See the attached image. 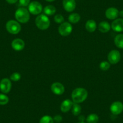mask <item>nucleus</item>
<instances>
[{"label":"nucleus","instance_id":"ddd939ff","mask_svg":"<svg viewBox=\"0 0 123 123\" xmlns=\"http://www.w3.org/2000/svg\"><path fill=\"white\" fill-rule=\"evenodd\" d=\"M63 7L65 11L72 12L76 7V2L75 0H63Z\"/></svg>","mask_w":123,"mask_h":123},{"label":"nucleus","instance_id":"4be33fe9","mask_svg":"<svg viewBox=\"0 0 123 123\" xmlns=\"http://www.w3.org/2000/svg\"><path fill=\"white\" fill-rule=\"evenodd\" d=\"M81 111V107L79 104L74 103L73 104V107L71 108L72 113L74 116H79L80 114Z\"/></svg>","mask_w":123,"mask_h":123},{"label":"nucleus","instance_id":"1a4fd4ad","mask_svg":"<svg viewBox=\"0 0 123 123\" xmlns=\"http://www.w3.org/2000/svg\"><path fill=\"white\" fill-rule=\"evenodd\" d=\"M12 89V82L7 78L3 79L0 81V90L3 94H7Z\"/></svg>","mask_w":123,"mask_h":123},{"label":"nucleus","instance_id":"393cba45","mask_svg":"<svg viewBox=\"0 0 123 123\" xmlns=\"http://www.w3.org/2000/svg\"><path fill=\"white\" fill-rule=\"evenodd\" d=\"M9 98L4 94H0V105H6L9 103Z\"/></svg>","mask_w":123,"mask_h":123},{"label":"nucleus","instance_id":"aec40b11","mask_svg":"<svg viewBox=\"0 0 123 123\" xmlns=\"http://www.w3.org/2000/svg\"><path fill=\"white\" fill-rule=\"evenodd\" d=\"M114 43L118 48L123 49V34H119L115 36Z\"/></svg>","mask_w":123,"mask_h":123},{"label":"nucleus","instance_id":"20e7f679","mask_svg":"<svg viewBox=\"0 0 123 123\" xmlns=\"http://www.w3.org/2000/svg\"><path fill=\"white\" fill-rule=\"evenodd\" d=\"M6 27L8 32L12 35H17L21 30L20 24L15 20H10L8 21L6 25Z\"/></svg>","mask_w":123,"mask_h":123},{"label":"nucleus","instance_id":"473e14b6","mask_svg":"<svg viewBox=\"0 0 123 123\" xmlns=\"http://www.w3.org/2000/svg\"><path fill=\"white\" fill-rule=\"evenodd\" d=\"M45 1H47V2H49V3H51V2L54 1L55 0H45Z\"/></svg>","mask_w":123,"mask_h":123},{"label":"nucleus","instance_id":"9d476101","mask_svg":"<svg viewBox=\"0 0 123 123\" xmlns=\"http://www.w3.org/2000/svg\"><path fill=\"white\" fill-rule=\"evenodd\" d=\"M51 91L55 95H62L65 92V87L61 83L54 82L51 86Z\"/></svg>","mask_w":123,"mask_h":123},{"label":"nucleus","instance_id":"c756f323","mask_svg":"<svg viewBox=\"0 0 123 123\" xmlns=\"http://www.w3.org/2000/svg\"><path fill=\"white\" fill-rule=\"evenodd\" d=\"M18 0H6V1L10 4H15Z\"/></svg>","mask_w":123,"mask_h":123},{"label":"nucleus","instance_id":"9b49d317","mask_svg":"<svg viewBox=\"0 0 123 123\" xmlns=\"http://www.w3.org/2000/svg\"><path fill=\"white\" fill-rule=\"evenodd\" d=\"M111 28L115 32L123 31V19L117 18L115 19L111 24Z\"/></svg>","mask_w":123,"mask_h":123},{"label":"nucleus","instance_id":"423d86ee","mask_svg":"<svg viewBox=\"0 0 123 123\" xmlns=\"http://www.w3.org/2000/svg\"><path fill=\"white\" fill-rule=\"evenodd\" d=\"M59 33L61 36H69L73 31V26L68 22H64L60 25L58 28Z\"/></svg>","mask_w":123,"mask_h":123},{"label":"nucleus","instance_id":"7ed1b4c3","mask_svg":"<svg viewBox=\"0 0 123 123\" xmlns=\"http://www.w3.org/2000/svg\"><path fill=\"white\" fill-rule=\"evenodd\" d=\"M35 24L39 30H45L50 26V20L45 14H40L35 19Z\"/></svg>","mask_w":123,"mask_h":123},{"label":"nucleus","instance_id":"bb28decb","mask_svg":"<svg viewBox=\"0 0 123 123\" xmlns=\"http://www.w3.org/2000/svg\"><path fill=\"white\" fill-rule=\"evenodd\" d=\"M54 22L57 24H61L62 23L64 22V17H63L61 14H57L55 15L54 18Z\"/></svg>","mask_w":123,"mask_h":123},{"label":"nucleus","instance_id":"b1692460","mask_svg":"<svg viewBox=\"0 0 123 123\" xmlns=\"http://www.w3.org/2000/svg\"><path fill=\"white\" fill-rule=\"evenodd\" d=\"M111 68V63L107 61H102L100 63V68L103 71H106Z\"/></svg>","mask_w":123,"mask_h":123},{"label":"nucleus","instance_id":"c85d7f7f","mask_svg":"<svg viewBox=\"0 0 123 123\" xmlns=\"http://www.w3.org/2000/svg\"><path fill=\"white\" fill-rule=\"evenodd\" d=\"M62 117L60 115H57L54 116V117L53 118V120H54V122L55 123H60L62 121Z\"/></svg>","mask_w":123,"mask_h":123},{"label":"nucleus","instance_id":"4468645a","mask_svg":"<svg viewBox=\"0 0 123 123\" xmlns=\"http://www.w3.org/2000/svg\"><path fill=\"white\" fill-rule=\"evenodd\" d=\"M12 47L14 50L17 51L22 50L25 47L24 41L19 38L15 39L12 42Z\"/></svg>","mask_w":123,"mask_h":123},{"label":"nucleus","instance_id":"a211bd4d","mask_svg":"<svg viewBox=\"0 0 123 123\" xmlns=\"http://www.w3.org/2000/svg\"><path fill=\"white\" fill-rule=\"evenodd\" d=\"M81 16L77 13H73L69 15L68 16V21L71 24H77L80 21Z\"/></svg>","mask_w":123,"mask_h":123},{"label":"nucleus","instance_id":"f8f14e48","mask_svg":"<svg viewBox=\"0 0 123 123\" xmlns=\"http://www.w3.org/2000/svg\"><path fill=\"white\" fill-rule=\"evenodd\" d=\"M105 15L108 19L115 20L119 16V11L115 7H109L106 10Z\"/></svg>","mask_w":123,"mask_h":123},{"label":"nucleus","instance_id":"6e6552de","mask_svg":"<svg viewBox=\"0 0 123 123\" xmlns=\"http://www.w3.org/2000/svg\"><path fill=\"white\" fill-rule=\"evenodd\" d=\"M110 111L114 115L121 114L123 111V103L121 101H115L111 105Z\"/></svg>","mask_w":123,"mask_h":123},{"label":"nucleus","instance_id":"5701e85b","mask_svg":"<svg viewBox=\"0 0 123 123\" xmlns=\"http://www.w3.org/2000/svg\"><path fill=\"white\" fill-rule=\"evenodd\" d=\"M54 122L53 118L49 115L43 116L39 121V123H54Z\"/></svg>","mask_w":123,"mask_h":123},{"label":"nucleus","instance_id":"cd10ccee","mask_svg":"<svg viewBox=\"0 0 123 123\" xmlns=\"http://www.w3.org/2000/svg\"><path fill=\"white\" fill-rule=\"evenodd\" d=\"M19 3L21 6L24 7L28 6L30 3V0H19Z\"/></svg>","mask_w":123,"mask_h":123},{"label":"nucleus","instance_id":"39448f33","mask_svg":"<svg viewBox=\"0 0 123 123\" xmlns=\"http://www.w3.org/2000/svg\"><path fill=\"white\" fill-rule=\"evenodd\" d=\"M28 10L30 13L33 15H39L42 13L43 7L39 2L35 1L30 3L28 6Z\"/></svg>","mask_w":123,"mask_h":123},{"label":"nucleus","instance_id":"6ab92c4d","mask_svg":"<svg viewBox=\"0 0 123 123\" xmlns=\"http://www.w3.org/2000/svg\"><path fill=\"white\" fill-rule=\"evenodd\" d=\"M43 12L47 16H52L56 12V9L53 5H48L43 9Z\"/></svg>","mask_w":123,"mask_h":123},{"label":"nucleus","instance_id":"f03ea898","mask_svg":"<svg viewBox=\"0 0 123 123\" xmlns=\"http://www.w3.org/2000/svg\"><path fill=\"white\" fill-rule=\"evenodd\" d=\"M15 18L18 22L22 24H26L29 21L30 18V12L26 8L19 7L15 12Z\"/></svg>","mask_w":123,"mask_h":123},{"label":"nucleus","instance_id":"72a5a7b5","mask_svg":"<svg viewBox=\"0 0 123 123\" xmlns=\"http://www.w3.org/2000/svg\"><path fill=\"white\" fill-rule=\"evenodd\" d=\"M85 123V122H79V123Z\"/></svg>","mask_w":123,"mask_h":123},{"label":"nucleus","instance_id":"dca6fc26","mask_svg":"<svg viewBox=\"0 0 123 123\" xmlns=\"http://www.w3.org/2000/svg\"><path fill=\"white\" fill-rule=\"evenodd\" d=\"M111 28V25L107 21H102L100 22L98 25V29L102 33L109 32Z\"/></svg>","mask_w":123,"mask_h":123},{"label":"nucleus","instance_id":"a878e982","mask_svg":"<svg viewBox=\"0 0 123 123\" xmlns=\"http://www.w3.org/2000/svg\"><path fill=\"white\" fill-rule=\"evenodd\" d=\"M10 80L13 81H18L21 80V75L19 73H13L10 77Z\"/></svg>","mask_w":123,"mask_h":123},{"label":"nucleus","instance_id":"f3484780","mask_svg":"<svg viewBox=\"0 0 123 123\" xmlns=\"http://www.w3.org/2000/svg\"><path fill=\"white\" fill-rule=\"evenodd\" d=\"M85 28L89 33H93L97 29V24L94 20L89 19L86 22Z\"/></svg>","mask_w":123,"mask_h":123},{"label":"nucleus","instance_id":"7c9ffc66","mask_svg":"<svg viewBox=\"0 0 123 123\" xmlns=\"http://www.w3.org/2000/svg\"><path fill=\"white\" fill-rule=\"evenodd\" d=\"M79 122H85V120L86 119H85L84 116L81 115L79 117Z\"/></svg>","mask_w":123,"mask_h":123},{"label":"nucleus","instance_id":"2eb2a0df","mask_svg":"<svg viewBox=\"0 0 123 123\" xmlns=\"http://www.w3.org/2000/svg\"><path fill=\"white\" fill-rule=\"evenodd\" d=\"M74 102L69 99L63 100L60 105V111L63 113H67L71 109Z\"/></svg>","mask_w":123,"mask_h":123},{"label":"nucleus","instance_id":"f257e3e1","mask_svg":"<svg viewBox=\"0 0 123 123\" xmlns=\"http://www.w3.org/2000/svg\"><path fill=\"white\" fill-rule=\"evenodd\" d=\"M88 95V92L83 87H77L72 92V100L74 103L80 104L86 100Z\"/></svg>","mask_w":123,"mask_h":123},{"label":"nucleus","instance_id":"2f4dec72","mask_svg":"<svg viewBox=\"0 0 123 123\" xmlns=\"http://www.w3.org/2000/svg\"><path fill=\"white\" fill-rule=\"evenodd\" d=\"M119 15L121 16V17L123 18V10H121V11L119 12Z\"/></svg>","mask_w":123,"mask_h":123},{"label":"nucleus","instance_id":"0eeeda50","mask_svg":"<svg viewBox=\"0 0 123 123\" xmlns=\"http://www.w3.org/2000/svg\"><path fill=\"white\" fill-rule=\"evenodd\" d=\"M108 62L111 64L115 65L118 63L121 59V54L118 50L113 49L107 55Z\"/></svg>","mask_w":123,"mask_h":123},{"label":"nucleus","instance_id":"412c9836","mask_svg":"<svg viewBox=\"0 0 123 123\" xmlns=\"http://www.w3.org/2000/svg\"><path fill=\"white\" fill-rule=\"evenodd\" d=\"M86 121L87 123H97L99 121V117L95 113H91L87 116Z\"/></svg>","mask_w":123,"mask_h":123}]
</instances>
